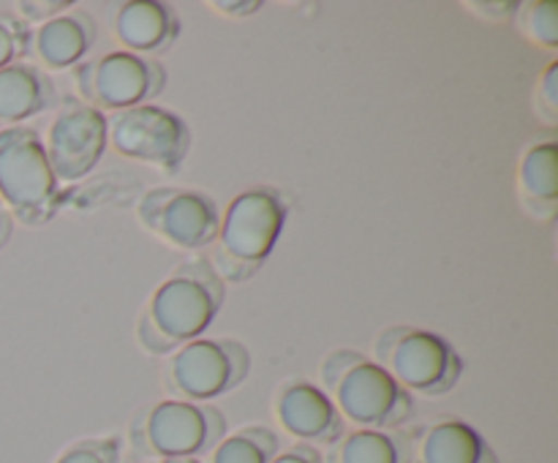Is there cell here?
Here are the masks:
<instances>
[{
    "mask_svg": "<svg viewBox=\"0 0 558 463\" xmlns=\"http://www.w3.org/2000/svg\"><path fill=\"white\" fill-rule=\"evenodd\" d=\"M270 463H325V455L319 452V447L311 444H292L287 450H278L276 458Z\"/></svg>",
    "mask_w": 558,
    "mask_h": 463,
    "instance_id": "484cf974",
    "label": "cell"
},
{
    "mask_svg": "<svg viewBox=\"0 0 558 463\" xmlns=\"http://www.w3.org/2000/svg\"><path fill=\"white\" fill-rule=\"evenodd\" d=\"M44 139L31 125L0 131V202L25 227H44L60 210V191Z\"/></svg>",
    "mask_w": 558,
    "mask_h": 463,
    "instance_id": "5b68a950",
    "label": "cell"
},
{
    "mask_svg": "<svg viewBox=\"0 0 558 463\" xmlns=\"http://www.w3.org/2000/svg\"><path fill=\"white\" fill-rule=\"evenodd\" d=\"M325 463H412V439L401 430H349L332 444Z\"/></svg>",
    "mask_w": 558,
    "mask_h": 463,
    "instance_id": "ac0fdd59",
    "label": "cell"
},
{
    "mask_svg": "<svg viewBox=\"0 0 558 463\" xmlns=\"http://www.w3.org/2000/svg\"><path fill=\"white\" fill-rule=\"evenodd\" d=\"M518 0H496V3H485V0H474V3H466V9L477 11V16H485V20H515L518 14Z\"/></svg>",
    "mask_w": 558,
    "mask_h": 463,
    "instance_id": "d4e9b609",
    "label": "cell"
},
{
    "mask_svg": "<svg viewBox=\"0 0 558 463\" xmlns=\"http://www.w3.org/2000/svg\"><path fill=\"white\" fill-rule=\"evenodd\" d=\"M534 112L548 125H556L558 120V63L548 65L534 87Z\"/></svg>",
    "mask_w": 558,
    "mask_h": 463,
    "instance_id": "603a6c76",
    "label": "cell"
},
{
    "mask_svg": "<svg viewBox=\"0 0 558 463\" xmlns=\"http://www.w3.org/2000/svg\"><path fill=\"white\" fill-rule=\"evenodd\" d=\"M262 0H213V9L223 11L227 16H254L262 11Z\"/></svg>",
    "mask_w": 558,
    "mask_h": 463,
    "instance_id": "4316f807",
    "label": "cell"
},
{
    "mask_svg": "<svg viewBox=\"0 0 558 463\" xmlns=\"http://www.w3.org/2000/svg\"><path fill=\"white\" fill-rule=\"evenodd\" d=\"M409 439L412 463H501L494 447L466 419L439 417L420 425Z\"/></svg>",
    "mask_w": 558,
    "mask_h": 463,
    "instance_id": "5bb4252c",
    "label": "cell"
},
{
    "mask_svg": "<svg viewBox=\"0 0 558 463\" xmlns=\"http://www.w3.org/2000/svg\"><path fill=\"white\" fill-rule=\"evenodd\" d=\"M123 439L120 436H90L65 447L54 463H120Z\"/></svg>",
    "mask_w": 558,
    "mask_h": 463,
    "instance_id": "44dd1931",
    "label": "cell"
},
{
    "mask_svg": "<svg viewBox=\"0 0 558 463\" xmlns=\"http://www.w3.org/2000/svg\"><path fill=\"white\" fill-rule=\"evenodd\" d=\"M109 145L107 114L76 96L60 98L58 114L47 131L49 167L58 183H76L101 163Z\"/></svg>",
    "mask_w": 558,
    "mask_h": 463,
    "instance_id": "8fae6325",
    "label": "cell"
},
{
    "mask_svg": "<svg viewBox=\"0 0 558 463\" xmlns=\"http://www.w3.org/2000/svg\"><path fill=\"white\" fill-rule=\"evenodd\" d=\"M374 360L407 392L439 398L458 387L463 360L445 336L412 325H392L374 341Z\"/></svg>",
    "mask_w": 558,
    "mask_h": 463,
    "instance_id": "8992f818",
    "label": "cell"
},
{
    "mask_svg": "<svg viewBox=\"0 0 558 463\" xmlns=\"http://www.w3.org/2000/svg\"><path fill=\"white\" fill-rule=\"evenodd\" d=\"M136 218L163 243L180 251H202L216 243L221 207L202 188L156 185L136 202Z\"/></svg>",
    "mask_w": 558,
    "mask_h": 463,
    "instance_id": "30bf717a",
    "label": "cell"
},
{
    "mask_svg": "<svg viewBox=\"0 0 558 463\" xmlns=\"http://www.w3.org/2000/svg\"><path fill=\"white\" fill-rule=\"evenodd\" d=\"M112 27L125 52L158 60L178 44L183 22L178 9L161 0H125L114 9Z\"/></svg>",
    "mask_w": 558,
    "mask_h": 463,
    "instance_id": "4fadbf2b",
    "label": "cell"
},
{
    "mask_svg": "<svg viewBox=\"0 0 558 463\" xmlns=\"http://www.w3.org/2000/svg\"><path fill=\"white\" fill-rule=\"evenodd\" d=\"M322 390L343 423L371 430H396L414 414L412 392L403 390L374 357L354 349H332L319 365Z\"/></svg>",
    "mask_w": 558,
    "mask_h": 463,
    "instance_id": "7a4b0ae2",
    "label": "cell"
},
{
    "mask_svg": "<svg viewBox=\"0 0 558 463\" xmlns=\"http://www.w3.org/2000/svg\"><path fill=\"white\" fill-rule=\"evenodd\" d=\"M74 9V3L71 0H22V3H16V11L22 14V20L31 25V22H49L54 20V16L65 14V11Z\"/></svg>",
    "mask_w": 558,
    "mask_h": 463,
    "instance_id": "cb8c5ba5",
    "label": "cell"
},
{
    "mask_svg": "<svg viewBox=\"0 0 558 463\" xmlns=\"http://www.w3.org/2000/svg\"><path fill=\"white\" fill-rule=\"evenodd\" d=\"M58 103V87L38 63L22 60L0 71V131L22 125Z\"/></svg>",
    "mask_w": 558,
    "mask_h": 463,
    "instance_id": "2e32d148",
    "label": "cell"
},
{
    "mask_svg": "<svg viewBox=\"0 0 558 463\" xmlns=\"http://www.w3.org/2000/svg\"><path fill=\"white\" fill-rule=\"evenodd\" d=\"M515 25L529 41L545 49L558 47V5L550 0H529L518 5Z\"/></svg>",
    "mask_w": 558,
    "mask_h": 463,
    "instance_id": "ffe728a7",
    "label": "cell"
},
{
    "mask_svg": "<svg viewBox=\"0 0 558 463\" xmlns=\"http://www.w3.org/2000/svg\"><path fill=\"white\" fill-rule=\"evenodd\" d=\"M71 80L82 101L96 107L98 112H123L161 96L169 74L161 60L114 49L82 60L71 69Z\"/></svg>",
    "mask_w": 558,
    "mask_h": 463,
    "instance_id": "ba28073f",
    "label": "cell"
},
{
    "mask_svg": "<svg viewBox=\"0 0 558 463\" xmlns=\"http://www.w3.org/2000/svg\"><path fill=\"white\" fill-rule=\"evenodd\" d=\"M33 27L22 16L0 11V71L9 65L22 63L31 54Z\"/></svg>",
    "mask_w": 558,
    "mask_h": 463,
    "instance_id": "7402d4cb",
    "label": "cell"
},
{
    "mask_svg": "<svg viewBox=\"0 0 558 463\" xmlns=\"http://www.w3.org/2000/svg\"><path fill=\"white\" fill-rule=\"evenodd\" d=\"M518 196L529 216L554 221L558 210V147L556 139L534 142L518 163Z\"/></svg>",
    "mask_w": 558,
    "mask_h": 463,
    "instance_id": "e0dca14e",
    "label": "cell"
},
{
    "mask_svg": "<svg viewBox=\"0 0 558 463\" xmlns=\"http://www.w3.org/2000/svg\"><path fill=\"white\" fill-rule=\"evenodd\" d=\"M251 352L238 338H194L174 349L163 365V387L169 398L210 403L238 390L251 374Z\"/></svg>",
    "mask_w": 558,
    "mask_h": 463,
    "instance_id": "52a82bcc",
    "label": "cell"
},
{
    "mask_svg": "<svg viewBox=\"0 0 558 463\" xmlns=\"http://www.w3.org/2000/svg\"><path fill=\"white\" fill-rule=\"evenodd\" d=\"M281 439L267 425H243L210 450V463H270Z\"/></svg>",
    "mask_w": 558,
    "mask_h": 463,
    "instance_id": "d6986e66",
    "label": "cell"
},
{
    "mask_svg": "<svg viewBox=\"0 0 558 463\" xmlns=\"http://www.w3.org/2000/svg\"><path fill=\"white\" fill-rule=\"evenodd\" d=\"M227 436V417L210 403L163 401L147 403L131 417L129 444L136 455L158 458H202Z\"/></svg>",
    "mask_w": 558,
    "mask_h": 463,
    "instance_id": "277c9868",
    "label": "cell"
},
{
    "mask_svg": "<svg viewBox=\"0 0 558 463\" xmlns=\"http://www.w3.org/2000/svg\"><path fill=\"white\" fill-rule=\"evenodd\" d=\"M96 36L98 27L90 11L71 9L33 31L31 54H36L44 69H74L87 58Z\"/></svg>",
    "mask_w": 558,
    "mask_h": 463,
    "instance_id": "9a60e30c",
    "label": "cell"
},
{
    "mask_svg": "<svg viewBox=\"0 0 558 463\" xmlns=\"http://www.w3.org/2000/svg\"><path fill=\"white\" fill-rule=\"evenodd\" d=\"M161 463H202L199 458H169V461H161Z\"/></svg>",
    "mask_w": 558,
    "mask_h": 463,
    "instance_id": "f1b7e54d",
    "label": "cell"
},
{
    "mask_svg": "<svg viewBox=\"0 0 558 463\" xmlns=\"http://www.w3.org/2000/svg\"><path fill=\"white\" fill-rule=\"evenodd\" d=\"M276 423L300 444H336L347 434L341 412L319 385L308 379H287L272 395Z\"/></svg>",
    "mask_w": 558,
    "mask_h": 463,
    "instance_id": "7c38bea8",
    "label": "cell"
},
{
    "mask_svg": "<svg viewBox=\"0 0 558 463\" xmlns=\"http://www.w3.org/2000/svg\"><path fill=\"white\" fill-rule=\"evenodd\" d=\"M287 216L289 196L276 185H251L229 202L210 259L223 283H245L265 267Z\"/></svg>",
    "mask_w": 558,
    "mask_h": 463,
    "instance_id": "3957f363",
    "label": "cell"
},
{
    "mask_svg": "<svg viewBox=\"0 0 558 463\" xmlns=\"http://www.w3.org/2000/svg\"><path fill=\"white\" fill-rule=\"evenodd\" d=\"M109 145L114 153L131 161H142L156 167L167 178L180 172L191 153V129L178 112L142 103V107L112 112L107 118Z\"/></svg>",
    "mask_w": 558,
    "mask_h": 463,
    "instance_id": "9c48e42d",
    "label": "cell"
},
{
    "mask_svg": "<svg viewBox=\"0 0 558 463\" xmlns=\"http://www.w3.org/2000/svg\"><path fill=\"white\" fill-rule=\"evenodd\" d=\"M11 234H14V218L9 216V210H5L3 202H0V251L5 248V243L11 240Z\"/></svg>",
    "mask_w": 558,
    "mask_h": 463,
    "instance_id": "83f0119b",
    "label": "cell"
},
{
    "mask_svg": "<svg viewBox=\"0 0 558 463\" xmlns=\"http://www.w3.org/2000/svg\"><path fill=\"white\" fill-rule=\"evenodd\" d=\"M227 283L210 256L185 259L150 294L136 321V341L150 354H172L202 338L221 310Z\"/></svg>",
    "mask_w": 558,
    "mask_h": 463,
    "instance_id": "6da1fadb",
    "label": "cell"
}]
</instances>
